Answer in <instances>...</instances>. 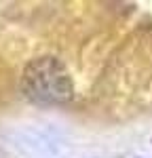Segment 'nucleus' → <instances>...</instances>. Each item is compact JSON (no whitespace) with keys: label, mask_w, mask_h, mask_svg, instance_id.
<instances>
[{"label":"nucleus","mask_w":152,"mask_h":158,"mask_svg":"<svg viewBox=\"0 0 152 158\" xmlns=\"http://www.w3.org/2000/svg\"><path fill=\"white\" fill-rule=\"evenodd\" d=\"M21 91L34 103L59 106L74 97L72 76L55 57H38L27 63L21 76Z\"/></svg>","instance_id":"nucleus-1"}]
</instances>
